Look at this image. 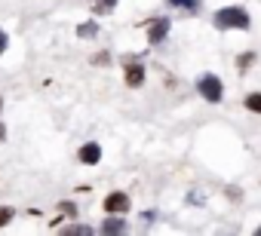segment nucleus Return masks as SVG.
I'll return each mask as SVG.
<instances>
[{"label":"nucleus","instance_id":"f257e3e1","mask_svg":"<svg viewBox=\"0 0 261 236\" xmlns=\"http://www.w3.org/2000/svg\"><path fill=\"white\" fill-rule=\"evenodd\" d=\"M215 28H240V31H249V13L240 10V7H227V10H218L215 13Z\"/></svg>","mask_w":261,"mask_h":236},{"label":"nucleus","instance_id":"f03ea898","mask_svg":"<svg viewBox=\"0 0 261 236\" xmlns=\"http://www.w3.org/2000/svg\"><path fill=\"white\" fill-rule=\"evenodd\" d=\"M197 89H200V95H203L206 101H221V95H224V86H221V80H218L215 74H206V77H200Z\"/></svg>","mask_w":261,"mask_h":236},{"label":"nucleus","instance_id":"7ed1b4c3","mask_svg":"<svg viewBox=\"0 0 261 236\" xmlns=\"http://www.w3.org/2000/svg\"><path fill=\"white\" fill-rule=\"evenodd\" d=\"M129 209V196L126 193H111L108 199H105V212L108 215H123Z\"/></svg>","mask_w":261,"mask_h":236},{"label":"nucleus","instance_id":"20e7f679","mask_svg":"<svg viewBox=\"0 0 261 236\" xmlns=\"http://www.w3.org/2000/svg\"><path fill=\"white\" fill-rule=\"evenodd\" d=\"M166 34H169V22H166V19H157V22L148 28V40H151V43H160Z\"/></svg>","mask_w":261,"mask_h":236},{"label":"nucleus","instance_id":"39448f33","mask_svg":"<svg viewBox=\"0 0 261 236\" xmlns=\"http://www.w3.org/2000/svg\"><path fill=\"white\" fill-rule=\"evenodd\" d=\"M98 160H101V148H98V144H83V148H80V163L92 166V163H98Z\"/></svg>","mask_w":261,"mask_h":236},{"label":"nucleus","instance_id":"423d86ee","mask_svg":"<svg viewBox=\"0 0 261 236\" xmlns=\"http://www.w3.org/2000/svg\"><path fill=\"white\" fill-rule=\"evenodd\" d=\"M142 80H145V68H142V65L126 68V83H129V86H142Z\"/></svg>","mask_w":261,"mask_h":236},{"label":"nucleus","instance_id":"0eeeda50","mask_svg":"<svg viewBox=\"0 0 261 236\" xmlns=\"http://www.w3.org/2000/svg\"><path fill=\"white\" fill-rule=\"evenodd\" d=\"M101 230H105V233H120V230H126V221H123V218H108V221L101 224Z\"/></svg>","mask_w":261,"mask_h":236},{"label":"nucleus","instance_id":"6e6552de","mask_svg":"<svg viewBox=\"0 0 261 236\" xmlns=\"http://www.w3.org/2000/svg\"><path fill=\"white\" fill-rule=\"evenodd\" d=\"M114 7H117V0H92V10H95L98 16H101V13H111Z\"/></svg>","mask_w":261,"mask_h":236},{"label":"nucleus","instance_id":"1a4fd4ad","mask_svg":"<svg viewBox=\"0 0 261 236\" xmlns=\"http://www.w3.org/2000/svg\"><path fill=\"white\" fill-rule=\"evenodd\" d=\"M95 34H98V22H86L77 28V37H95Z\"/></svg>","mask_w":261,"mask_h":236},{"label":"nucleus","instance_id":"9d476101","mask_svg":"<svg viewBox=\"0 0 261 236\" xmlns=\"http://www.w3.org/2000/svg\"><path fill=\"white\" fill-rule=\"evenodd\" d=\"M246 107H249V110H255V113H261V92L246 95Z\"/></svg>","mask_w":261,"mask_h":236},{"label":"nucleus","instance_id":"9b49d317","mask_svg":"<svg viewBox=\"0 0 261 236\" xmlns=\"http://www.w3.org/2000/svg\"><path fill=\"white\" fill-rule=\"evenodd\" d=\"M172 7H185V10H200V0H169Z\"/></svg>","mask_w":261,"mask_h":236},{"label":"nucleus","instance_id":"f8f14e48","mask_svg":"<svg viewBox=\"0 0 261 236\" xmlns=\"http://www.w3.org/2000/svg\"><path fill=\"white\" fill-rule=\"evenodd\" d=\"M13 221V209L10 205H4V209H0V227H7Z\"/></svg>","mask_w":261,"mask_h":236},{"label":"nucleus","instance_id":"ddd939ff","mask_svg":"<svg viewBox=\"0 0 261 236\" xmlns=\"http://www.w3.org/2000/svg\"><path fill=\"white\" fill-rule=\"evenodd\" d=\"M68 233H83V236H86V233H92V230H89V227H71Z\"/></svg>","mask_w":261,"mask_h":236},{"label":"nucleus","instance_id":"4468645a","mask_svg":"<svg viewBox=\"0 0 261 236\" xmlns=\"http://www.w3.org/2000/svg\"><path fill=\"white\" fill-rule=\"evenodd\" d=\"M4 49H7V34L0 31V52H4Z\"/></svg>","mask_w":261,"mask_h":236},{"label":"nucleus","instance_id":"2eb2a0df","mask_svg":"<svg viewBox=\"0 0 261 236\" xmlns=\"http://www.w3.org/2000/svg\"><path fill=\"white\" fill-rule=\"evenodd\" d=\"M4 135H7V132H4V126H0V141H4Z\"/></svg>","mask_w":261,"mask_h":236},{"label":"nucleus","instance_id":"dca6fc26","mask_svg":"<svg viewBox=\"0 0 261 236\" xmlns=\"http://www.w3.org/2000/svg\"><path fill=\"white\" fill-rule=\"evenodd\" d=\"M0 107H4V98H0Z\"/></svg>","mask_w":261,"mask_h":236},{"label":"nucleus","instance_id":"f3484780","mask_svg":"<svg viewBox=\"0 0 261 236\" xmlns=\"http://www.w3.org/2000/svg\"><path fill=\"white\" fill-rule=\"evenodd\" d=\"M258 233H261V227H258Z\"/></svg>","mask_w":261,"mask_h":236}]
</instances>
